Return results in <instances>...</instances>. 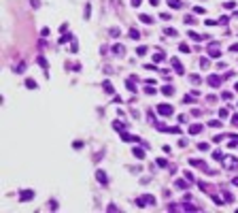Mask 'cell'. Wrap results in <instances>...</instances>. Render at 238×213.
<instances>
[{"instance_id": "60d3db41", "label": "cell", "mask_w": 238, "mask_h": 213, "mask_svg": "<svg viewBox=\"0 0 238 213\" xmlns=\"http://www.w3.org/2000/svg\"><path fill=\"white\" fill-rule=\"evenodd\" d=\"M223 7H225V9H234V7H236V2H234V0H228Z\"/></svg>"}, {"instance_id": "816d5d0a", "label": "cell", "mask_w": 238, "mask_h": 213, "mask_svg": "<svg viewBox=\"0 0 238 213\" xmlns=\"http://www.w3.org/2000/svg\"><path fill=\"white\" fill-rule=\"evenodd\" d=\"M89 13H91V7H89V4H87V7H85V19L89 17Z\"/></svg>"}, {"instance_id": "603a6c76", "label": "cell", "mask_w": 238, "mask_h": 213, "mask_svg": "<svg viewBox=\"0 0 238 213\" xmlns=\"http://www.w3.org/2000/svg\"><path fill=\"white\" fill-rule=\"evenodd\" d=\"M123 51H126L123 45H115V47H113V53H115V56H123Z\"/></svg>"}, {"instance_id": "74e56055", "label": "cell", "mask_w": 238, "mask_h": 213, "mask_svg": "<svg viewBox=\"0 0 238 213\" xmlns=\"http://www.w3.org/2000/svg\"><path fill=\"white\" fill-rule=\"evenodd\" d=\"M183 21H185V24H187V26H191V24H196V19H193V17H191V15H187V17H185V19H183Z\"/></svg>"}, {"instance_id": "e575fe53", "label": "cell", "mask_w": 238, "mask_h": 213, "mask_svg": "<svg viewBox=\"0 0 238 213\" xmlns=\"http://www.w3.org/2000/svg\"><path fill=\"white\" fill-rule=\"evenodd\" d=\"M189 81H191V83H196V85H198V83H200V81H202V79H200L198 75H189Z\"/></svg>"}, {"instance_id": "4316f807", "label": "cell", "mask_w": 238, "mask_h": 213, "mask_svg": "<svg viewBox=\"0 0 238 213\" xmlns=\"http://www.w3.org/2000/svg\"><path fill=\"white\" fill-rule=\"evenodd\" d=\"M149 49L145 47V45H140V47H136V56H145V53H147Z\"/></svg>"}, {"instance_id": "f907efd6", "label": "cell", "mask_w": 238, "mask_h": 213, "mask_svg": "<svg viewBox=\"0 0 238 213\" xmlns=\"http://www.w3.org/2000/svg\"><path fill=\"white\" fill-rule=\"evenodd\" d=\"M213 141H215V143H221V141H223V134H217V136H215Z\"/></svg>"}, {"instance_id": "1f68e13d", "label": "cell", "mask_w": 238, "mask_h": 213, "mask_svg": "<svg viewBox=\"0 0 238 213\" xmlns=\"http://www.w3.org/2000/svg\"><path fill=\"white\" fill-rule=\"evenodd\" d=\"M145 94L153 96V94H155V87H153V85H147V87H145Z\"/></svg>"}, {"instance_id": "d6a6232c", "label": "cell", "mask_w": 238, "mask_h": 213, "mask_svg": "<svg viewBox=\"0 0 238 213\" xmlns=\"http://www.w3.org/2000/svg\"><path fill=\"white\" fill-rule=\"evenodd\" d=\"M213 158H215V160H223V151H213Z\"/></svg>"}, {"instance_id": "cb8c5ba5", "label": "cell", "mask_w": 238, "mask_h": 213, "mask_svg": "<svg viewBox=\"0 0 238 213\" xmlns=\"http://www.w3.org/2000/svg\"><path fill=\"white\" fill-rule=\"evenodd\" d=\"M26 87H28V90H36V81L34 79H26Z\"/></svg>"}, {"instance_id": "db71d44e", "label": "cell", "mask_w": 238, "mask_h": 213, "mask_svg": "<svg viewBox=\"0 0 238 213\" xmlns=\"http://www.w3.org/2000/svg\"><path fill=\"white\" fill-rule=\"evenodd\" d=\"M143 4V0H132V7H140Z\"/></svg>"}, {"instance_id": "e0dca14e", "label": "cell", "mask_w": 238, "mask_h": 213, "mask_svg": "<svg viewBox=\"0 0 238 213\" xmlns=\"http://www.w3.org/2000/svg\"><path fill=\"white\" fill-rule=\"evenodd\" d=\"M162 60H166V53H164V51H158V53H153V64L162 62Z\"/></svg>"}, {"instance_id": "7c38bea8", "label": "cell", "mask_w": 238, "mask_h": 213, "mask_svg": "<svg viewBox=\"0 0 238 213\" xmlns=\"http://www.w3.org/2000/svg\"><path fill=\"white\" fill-rule=\"evenodd\" d=\"M102 87H104V92H106V94H113V96H115V87H113L111 81H104V83H102Z\"/></svg>"}, {"instance_id": "6da1fadb", "label": "cell", "mask_w": 238, "mask_h": 213, "mask_svg": "<svg viewBox=\"0 0 238 213\" xmlns=\"http://www.w3.org/2000/svg\"><path fill=\"white\" fill-rule=\"evenodd\" d=\"M168 211L170 213H178V211H200V207L196 205H187V203H183V205H168Z\"/></svg>"}, {"instance_id": "f6af8a7d", "label": "cell", "mask_w": 238, "mask_h": 213, "mask_svg": "<svg viewBox=\"0 0 238 213\" xmlns=\"http://www.w3.org/2000/svg\"><path fill=\"white\" fill-rule=\"evenodd\" d=\"M185 179H187V181H189V183H191V181H193V175H191V173H189V171H185Z\"/></svg>"}, {"instance_id": "f35d334b", "label": "cell", "mask_w": 238, "mask_h": 213, "mask_svg": "<svg viewBox=\"0 0 238 213\" xmlns=\"http://www.w3.org/2000/svg\"><path fill=\"white\" fill-rule=\"evenodd\" d=\"M68 41H72V34H64L62 39H60V43H68Z\"/></svg>"}, {"instance_id": "d6986e66", "label": "cell", "mask_w": 238, "mask_h": 213, "mask_svg": "<svg viewBox=\"0 0 238 213\" xmlns=\"http://www.w3.org/2000/svg\"><path fill=\"white\" fill-rule=\"evenodd\" d=\"M210 198H213V203H215V205H217V207H221V205H223V203H225V200H223V198H221V196H217V194H210Z\"/></svg>"}, {"instance_id": "5b68a950", "label": "cell", "mask_w": 238, "mask_h": 213, "mask_svg": "<svg viewBox=\"0 0 238 213\" xmlns=\"http://www.w3.org/2000/svg\"><path fill=\"white\" fill-rule=\"evenodd\" d=\"M206 83L210 87H219L221 83H223V77H219V75H208L206 77Z\"/></svg>"}, {"instance_id": "ee69618b", "label": "cell", "mask_w": 238, "mask_h": 213, "mask_svg": "<svg viewBox=\"0 0 238 213\" xmlns=\"http://www.w3.org/2000/svg\"><path fill=\"white\" fill-rule=\"evenodd\" d=\"M221 98H223V100H230V98H232V92H223V94H221Z\"/></svg>"}, {"instance_id": "6f0895ef", "label": "cell", "mask_w": 238, "mask_h": 213, "mask_svg": "<svg viewBox=\"0 0 238 213\" xmlns=\"http://www.w3.org/2000/svg\"><path fill=\"white\" fill-rule=\"evenodd\" d=\"M149 2L153 4V7H158V4H160V0H149Z\"/></svg>"}, {"instance_id": "277c9868", "label": "cell", "mask_w": 238, "mask_h": 213, "mask_svg": "<svg viewBox=\"0 0 238 213\" xmlns=\"http://www.w3.org/2000/svg\"><path fill=\"white\" fill-rule=\"evenodd\" d=\"M223 168H228V171H238V160L232 156H223Z\"/></svg>"}, {"instance_id": "7bdbcfd3", "label": "cell", "mask_w": 238, "mask_h": 213, "mask_svg": "<svg viewBox=\"0 0 238 213\" xmlns=\"http://www.w3.org/2000/svg\"><path fill=\"white\" fill-rule=\"evenodd\" d=\"M193 13H198V15H204V7H193Z\"/></svg>"}, {"instance_id": "9f6ffc18", "label": "cell", "mask_w": 238, "mask_h": 213, "mask_svg": "<svg viewBox=\"0 0 238 213\" xmlns=\"http://www.w3.org/2000/svg\"><path fill=\"white\" fill-rule=\"evenodd\" d=\"M230 51H234V53H238V45H232V47H230Z\"/></svg>"}, {"instance_id": "836d02e7", "label": "cell", "mask_w": 238, "mask_h": 213, "mask_svg": "<svg viewBox=\"0 0 238 213\" xmlns=\"http://www.w3.org/2000/svg\"><path fill=\"white\" fill-rule=\"evenodd\" d=\"M113 128H115V130H119V132H121V130H126V124H119V122H115V124H113Z\"/></svg>"}, {"instance_id": "8fae6325", "label": "cell", "mask_w": 238, "mask_h": 213, "mask_svg": "<svg viewBox=\"0 0 238 213\" xmlns=\"http://www.w3.org/2000/svg\"><path fill=\"white\" fill-rule=\"evenodd\" d=\"M36 62L41 64V68L45 70V75H49V62H47L45 58H43V56H39V58H36Z\"/></svg>"}, {"instance_id": "11a10c76", "label": "cell", "mask_w": 238, "mask_h": 213, "mask_svg": "<svg viewBox=\"0 0 238 213\" xmlns=\"http://www.w3.org/2000/svg\"><path fill=\"white\" fill-rule=\"evenodd\" d=\"M32 7H34V9H39V7H41V2H39V0H32Z\"/></svg>"}, {"instance_id": "c3c4849f", "label": "cell", "mask_w": 238, "mask_h": 213, "mask_svg": "<svg viewBox=\"0 0 238 213\" xmlns=\"http://www.w3.org/2000/svg\"><path fill=\"white\" fill-rule=\"evenodd\" d=\"M232 126L238 128V115H232Z\"/></svg>"}, {"instance_id": "4fadbf2b", "label": "cell", "mask_w": 238, "mask_h": 213, "mask_svg": "<svg viewBox=\"0 0 238 213\" xmlns=\"http://www.w3.org/2000/svg\"><path fill=\"white\" fill-rule=\"evenodd\" d=\"M202 132V124H191L189 126V134H200Z\"/></svg>"}, {"instance_id": "8992f818", "label": "cell", "mask_w": 238, "mask_h": 213, "mask_svg": "<svg viewBox=\"0 0 238 213\" xmlns=\"http://www.w3.org/2000/svg\"><path fill=\"white\" fill-rule=\"evenodd\" d=\"M158 113L164 115V117H168V115L174 113V109H172V105H158Z\"/></svg>"}, {"instance_id": "ac0fdd59", "label": "cell", "mask_w": 238, "mask_h": 213, "mask_svg": "<svg viewBox=\"0 0 238 213\" xmlns=\"http://www.w3.org/2000/svg\"><path fill=\"white\" fill-rule=\"evenodd\" d=\"M162 94H164V96H172V94H174V87H172V85H164V87H162Z\"/></svg>"}, {"instance_id": "44dd1931", "label": "cell", "mask_w": 238, "mask_h": 213, "mask_svg": "<svg viewBox=\"0 0 238 213\" xmlns=\"http://www.w3.org/2000/svg\"><path fill=\"white\" fill-rule=\"evenodd\" d=\"M174 185H176L178 190H187V185H189V181H187V179H185V181H183V179H178V181H176Z\"/></svg>"}, {"instance_id": "3957f363", "label": "cell", "mask_w": 238, "mask_h": 213, "mask_svg": "<svg viewBox=\"0 0 238 213\" xmlns=\"http://www.w3.org/2000/svg\"><path fill=\"white\" fill-rule=\"evenodd\" d=\"M189 166H196V168H202V171H204V173H208V175H215V173H217V171H210L206 162H202V160H196V158H191V160H189Z\"/></svg>"}, {"instance_id": "7a4b0ae2", "label": "cell", "mask_w": 238, "mask_h": 213, "mask_svg": "<svg viewBox=\"0 0 238 213\" xmlns=\"http://www.w3.org/2000/svg\"><path fill=\"white\" fill-rule=\"evenodd\" d=\"M147 205H155V196H151V194H145V196H138L136 198V207H147Z\"/></svg>"}, {"instance_id": "680465c9", "label": "cell", "mask_w": 238, "mask_h": 213, "mask_svg": "<svg viewBox=\"0 0 238 213\" xmlns=\"http://www.w3.org/2000/svg\"><path fill=\"white\" fill-rule=\"evenodd\" d=\"M232 183H234V185H238V175H236L234 179H232Z\"/></svg>"}, {"instance_id": "30bf717a", "label": "cell", "mask_w": 238, "mask_h": 213, "mask_svg": "<svg viewBox=\"0 0 238 213\" xmlns=\"http://www.w3.org/2000/svg\"><path fill=\"white\" fill-rule=\"evenodd\" d=\"M96 179H98V183H102V185L109 183V177H106L104 171H96Z\"/></svg>"}, {"instance_id": "ffe728a7", "label": "cell", "mask_w": 238, "mask_h": 213, "mask_svg": "<svg viewBox=\"0 0 238 213\" xmlns=\"http://www.w3.org/2000/svg\"><path fill=\"white\" fill-rule=\"evenodd\" d=\"M168 7L170 9H181L183 2H181V0H168Z\"/></svg>"}, {"instance_id": "4dcf8cb0", "label": "cell", "mask_w": 238, "mask_h": 213, "mask_svg": "<svg viewBox=\"0 0 238 213\" xmlns=\"http://www.w3.org/2000/svg\"><path fill=\"white\" fill-rule=\"evenodd\" d=\"M198 149H200V151H208L210 145H208V143H198Z\"/></svg>"}, {"instance_id": "5bb4252c", "label": "cell", "mask_w": 238, "mask_h": 213, "mask_svg": "<svg viewBox=\"0 0 238 213\" xmlns=\"http://www.w3.org/2000/svg\"><path fill=\"white\" fill-rule=\"evenodd\" d=\"M189 39H191V41H204V39H208V36H202V34H198V32L189 30Z\"/></svg>"}, {"instance_id": "d4e9b609", "label": "cell", "mask_w": 238, "mask_h": 213, "mask_svg": "<svg viewBox=\"0 0 238 213\" xmlns=\"http://www.w3.org/2000/svg\"><path fill=\"white\" fill-rule=\"evenodd\" d=\"M164 34H166V36H172V39H174V36L178 34V32H176L174 28H166V30H164Z\"/></svg>"}, {"instance_id": "52a82bcc", "label": "cell", "mask_w": 238, "mask_h": 213, "mask_svg": "<svg viewBox=\"0 0 238 213\" xmlns=\"http://www.w3.org/2000/svg\"><path fill=\"white\" fill-rule=\"evenodd\" d=\"M34 198V190H21L19 192V203H28Z\"/></svg>"}, {"instance_id": "b9f144b4", "label": "cell", "mask_w": 238, "mask_h": 213, "mask_svg": "<svg viewBox=\"0 0 238 213\" xmlns=\"http://www.w3.org/2000/svg\"><path fill=\"white\" fill-rule=\"evenodd\" d=\"M24 70H26V66H24V62H21V64H17V66H15V73H24Z\"/></svg>"}, {"instance_id": "7402d4cb", "label": "cell", "mask_w": 238, "mask_h": 213, "mask_svg": "<svg viewBox=\"0 0 238 213\" xmlns=\"http://www.w3.org/2000/svg\"><path fill=\"white\" fill-rule=\"evenodd\" d=\"M132 154H134V156H136V158H138V160H143V158H145V151H143V149H140V147H134V151H132Z\"/></svg>"}, {"instance_id": "681fc988", "label": "cell", "mask_w": 238, "mask_h": 213, "mask_svg": "<svg viewBox=\"0 0 238 213\" xmlns=\"http://www.w3.org/2000/svg\"><path fill=\"white\" fill-rule=\"evenodd\" d=\"M111 36H115V39H117V36H119V30H117V28H111Z\"/></svg>"}, {"instance_id": "484cf974", "label": "cell", "mask_w": 238, "mask_h": 213, "mask_svg": "<svg viewBox=\"0 0 238 213\" xmlns=\"http://www.w3.org/2000/svg\"><path fill=\"white\" fill-rule=\"evenodd\" d=\"M155 166H162V168H166V166H168V162H166L164 158H158V160H155Z\"/></svg>"}, {"instance_id": "9c48e42d", "label": "cell", "mask_w": 238, "mask_h": 213, "mask_svg": "<svg viewBox=\"0 0 238 213\" xmlns=\"http://www.w3.org/2000/svg\"><path fill=\"white\" fill-rule=\"evenodd\" d=\"M172 66H174V73L176 75H185V68H183V64L178 62L176 58H172Z\"/></svg>"}, {"instance_id": "83f0119b", "label": "cell", "mask_w": 238, "mask_h": 213, "mask_svg": "<svg viewBox=\"0 0 238 213\" xmlns=\"http://www.w3.org/2000/svg\"><path fill=\"white\" fill-rule=\"evenodd\" d=\"M126 85H128V90H130V92H136V85H134V79H128V81H126Z\"/></svg>"}, {"instance_id": "f5cc1de1", "label": "cell", "mask_w": 238, "mask_h": 213, "mask_svg": "<svg viewBox=\"0 0 238 213\" xmlns=\"http://www.w3.org/2000/svg\"><path fill=\"white\" fill-rule=\"evenodd\" d=\"M41 36H49V28H43L41 30Z\"/></svg>"}, {"instance_id": "2e32d148", "label": "cell", "mask_w": 238, "mask_h": 213, "mask_svg": "<svg viewBox=\"0 0 238 213\" xmlns=\"http://www.w3.org/2000/svg\"><path fill=\"white\" fill-rule=\"evenodd\" d=\"M128 36H130V39H134V41H138L140 36H143V34H140V30H136V28H132V30L128 32Z\"/></svg>"}, {"instance_id": "d590c367", "label": "cell", "mask_w": 238, "mask_h": 213, "mask_svg": "<svg viewBox=\"0 0 238 213\" xmlns=\"http://www.w3.org/2000/svg\"><path fill=\"white\" fill-rule=\"evenodd\" d=\"M228 115H230V113H228V109H219V117H221V119H225Z\"/></svg>"}, {"instance_id": "f546056e", "label": "cell", "mask_w": 238, "mask_h": 213, "mask_svg": "<svg viewBox=\"0 0 238 213\" xmlns=\"http://www.w3.org/2000/svg\"><path fill=\"white\" fill-rule=\"evenodd\" d=\"M200 66H202V68H208V66H210L208 58H200Z\"/></svg>"}, {"instance_id": "7dc6e473", "label": "cell", "mask_w": 238, "mask_h": 213, "mask_svg": "<svg viewBox=\"0 0 238 213\" xmlns=\"http://www.w3.org/2000/svg\"><path fill=\"white\" fill-rule=\"evenodd\" d=\"M183 102H187V105H189V102H193V96H189V94H187L185 98H183Z\"/></svg>"}, {"instance_id": "9a60e30c", "label": "cell", "mask_w": 238, "mask_h": 213, "mask_svg": "<svg viewBox=\"0 0 238 213\" xmlns=\"http://www.w3.org/2000/svg\"><path fill=\"white\" fill-rule=\"evenodd\" d=\"M221 196H223V200H225V203H232V200H234V196H232L225 188H221Z\"/></svg>"}, {"instance_id": "ba28073f", "label": "cell", "mask_w": 238, "mask_h": 213, "mask_svg": "<svg viewBox=\"0 0 238 213\" xmlns=\"http://www.w3.org/2000/svg\"><path fill=\"white\" fill-rule=\"evenodd\" d=\"M208 56H210V58H215V60L221 58V49H219L217 43H210V45H208Z\"/></svg>"}, {"instance_id": "8d00e7d4", "label": "cell", "mask_w": 238, "mask_h": 213, "mask_svg": "<svg viewBox=\"0 0 238 213\" xmlns=\"http://www.w3.org/2000/svg\"><path fill=\"white\" fill-rule=\"evenodd\" d=\"M208 126H213V128H219V126H221V122H219V119H210V122H208Z\"/></svg>"}, {"instance_id": "91938a15", "label": "cell", "mask_w": 238, "mask_h": 213, "mask_svg": "<svg viewBox=\"0 0 238 213\" xmlns=\"http://www.w3.org/2000/svg\"><path fill=\"white\" fill-rule=\"evenodd\" d=\"M234 90H236V92H238V83H236V85H234Z\"/></svg>"}, {"instance_id": "bcb514c9", "label": "cell", "mask_w": 238, "mask_h": 213, "mask_svg": "<svg viewBox=\"0 0 238 213\" xmlns=\"http://www.w3.org/2000/svg\"><path fill=\"white\" fill-rule=\"evenodd\" d=\"M49 209L51 211H57V203H55V200H51V203H49Z\"/></svg>"}, {"instance_id": "f1b7e54d", "label": "cell", "mask_w": 238, "mask_h": 213, "mask_svg": "<svg viewBox=\"0 0 238 213\" xmlns=\"http://www.w3.org/2000/svg\"><path fill=\"white\" fill-rule=\"evenodd\" d=\"M140 21H143V24H147V26H149V24H153V19H151L149 15H140Z\"/></svg>"}, {"instance_id": "ab89813d", "label": "cell", "mask_w": 238, "mask_h": 213, "mask_svg": "<svg viewBox=\"0 0 238 213\" xmlns=\"http://www.w3.org/2000/svg\"><path fill=\"white\" fill-rule=\"evenodd\" d=\"M178 49H181L183 53H189V45H185V43H181V45H178Z\"/></svg>"}]
</instances>
